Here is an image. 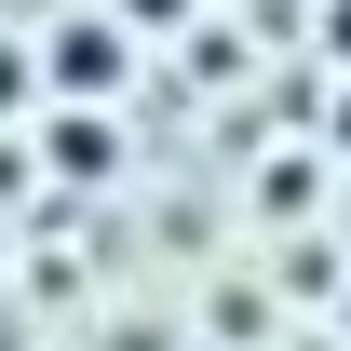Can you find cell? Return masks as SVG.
<instances>
[{
    "label": "cell",
    "instance_id": "cell-4",
    "mask_svg": "<svg viewBox=\"0 0 351 351\" xmlns=\"http://www.w3.org/2000/svg\"><path fill=\"white\" fill-rule=\"evenodd\" d=\"M338 338H351V298H338Z\"/></svg>",
    "mask_w": 351,
    "mask_h": 351
},
{
    "label": "cell",
    "instance_id": "cell-3",
    "mask_svg": "<svg viewBox=\"0 0 351 351\" xmlns=\"http://www.w3.org/2000/svg\"><path fill=\"white\" fill-rule=\"evenodd\" d=\"M108 14H122L135 41H149V27H189V14H203V0H108Z\"/></svg>",
    "mask_w": 351,
    "mask_h": 351
},
{
    "label": "cell",
    "instance_id": "cell-2",
    "mask_svg": "<svg viewBox=\"0 0 351 351\" xmlns=\"http://www.w3.org/2000/svg\"><path fill=\"white\" fill-rule=\"evenodd\" d=\"M41 149H54V176H82V189H95V176H122V135H108V108H54V135H41Z\"/></svg>",
    "mask_w": 351,
    "mask_h": 351
},
{
    "label": "cell",
    "instance_id": "cell-1",
    "mask_svg": "<svg viewBox=\"0 0 351 351\" xmlns=\"http://www.w3.org/2000/svg\"><path fill=\"white\" fill-rule=\"evenodd\" d=\"M41 82H54V108H122V82H135V27H122V14H54Z\"/></svg>",
    "mask_w": 351,
    "mask_h": 351
}]
</instances>
